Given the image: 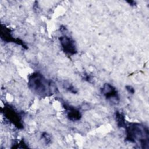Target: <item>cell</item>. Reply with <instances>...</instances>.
Here are the masks:
<instances>
[{"label": "cell", "mask_w": 149, "mask_h": 149, "mask_svg": "<svg viewBox=\"0 0 149 149\" xmlns=\"http://www.w3.org/2000/svg\"><path fill=\"white\" fill-rule=\"evenodd\" d=\"M27 85L34 94L41 98L50 97L58 92L55 83L39 72H34L29 76Z\"/></svg>", "instance_id": "6da1fadb"}, {"label": "cell", "mask_w": 149, "mask_h": 149, "mask_svg": "<svg viewBox=\"0 0 149 149\" xmlns=\"http://www.w3.org/2000/svg\"><path fill=\"white\" fill-rule=\"evenodd\" d=\"M126 141L133 143H138L142 148H148L149 132L147 126L138 123H126Z\"/></svg>", "instance_id": "7a4b0ae2"}, {"label": "cell", "mask_w": 149, "mask_h": 149, "mask_svg": "<svg viewBox=\"0 0 149 149\" xmlns=\"http://www.w3.org/2000/svg\"><path fill=\"white\" fill-rule=\"evenodd\" d=\"M2 112L5 118L16 128L19 129L23 128L22 115L14 107L9 104H5L2 108Z\"/></svg>", "instance_id": "3957f363"}, {"label": "cell", "mask_w": 149, "mask_h": 149, "mask_svg": "<svg viewBox=\"0 0 149 149\" xmlns=\"http://www.w3.org/2000/svg\"><path fill=\"white\" fill-rule=\"evenodd\" d=\"M101 93L112 105H116L120 101L119 95L117 89L109 83H105L101 88Z\"/></svg>", "instance_id": "277c9868"}, {"label": "cell", "mask_w": 149, "mask_h": 149, "mask_svg": "<svg viewBox=\"0 0 149 149\" xmlns=\"http://www.w3.org/2000/svg\"><path fill=\"white\" fill-rule=\"evenodd\" d=\"M63 51L68 55H74L77 52L76 45L74 40L67 34H63L59 38Z\"/></svg>", "instance_id": "5b68a950"}, {"label": "cell", "mask_w": 149, "mask_h": 149, "mask_svg": "<svg viewBox=\"0 0 149 149\" xmlns=\"http://www.w3.org/2000/svg\"><path fill=\"white\" fill-rule=\"evenodd\" d=\"M1 38L3 41L6 42H13L16 44L21 45L23 48H27V46L24 43V42L19 38H16L13 37L10 30L3 24H1Z\"/></svg>", "instance_id": "8992f818"}, {"label": "cell", "mask_w": 149, "mask_h": 149, "mask_svg": "<svg viewBox=\"0 0 149 149\" xmlns=\"http://www.w3.org/2000/svg\"><path fill=\"white\" fill-rule=\"evenodd\" d=\"M63 107L65 109L66 117L69 120L76 122L81 119V113L78 108L65 102L63 103Z\"/></svg>", "instance_id": "52a82bcc"}, {"label": "cell", "mask_w": 149, "mask_h": 149, "mask_svg": "<svg viewBox=\"0 0 149 149\" xmlns=\"http://www.w3.org/2000/svg\"><path fill=\"white\" fill-rule=\"evenodd\" d=\"M115 118L118 126L119 127H124L126 122L125 116L122 112H120L118 111H116L115 113Z\"/></svg>", "instance_id": "ba28073f"}, {"label": "cell", "mask_w": 149, "mask_h": 149, "mask_svg": "<svg viewBox=\"0 0 149 149\" xmlns=\"http://www.w3.org/2000/svg\"><path fill=\"white\" fill-rule=\"evenodd\" d=\"M64 87L68 90L69 91V92L72 93H73V94H76V93H77V89L72 84H70V83H65L64 84Z\"/></svg>", "instance_id": "9c48e42d"}, {"label": "cell", "mask_w": 149, "mask_h": 149, "mask_svg": "<svg viewBox=\"0 0 149 149\" xmlns=\"http://www.w3.org/2000/svg\"><path fill=\"white\" fill-rule=\"evenodd\" d=\"M41 138L43 139V140L44 141V142L46 144H48L51 143V136L46 132H44L41 134Z\"/></svg>", "instance_id": "30bf717a"}, {"label": "cell", "mask_w": 149, "mask_h": 149, "mask_svg": "<svg viewBox=\"0 0 149 149\" xmlns=\"http://www.w3.org/2000/svg\"><path fill=\"white\" fill-rule=\"evenodd\" d=\"M125 88H126V90L128 91V93L129 94H133L134 93V88L132 86H126L125 87Z\"/></svg>", "instance_id": "8fae6325"}, {"label": "cell", "mask_w": 149, "mask_h": 149, "mask_svg": "<svg viewBox=\"0 0 149 149\" xmlns=\"http://www.w3.org/2000/svg\"><path fill=\"white\" fill-rule=\"evenodd\" d=\"M84 79H85L86 81H87L88 82H91V77L90 75H88V74H86V76H85V77H84Z\"/></svg>", "instance_id": "7c38bea8"}, {"label": "cell", "mask_w": 149, "mask_h": 149, "mask_svg": "<svg viewBox=\"0 0 149 149\" xmlns=\"http://www.w3.org/2000/svg\"><path fill=\"white\" fill-rule=\"evenodd\" d=\"M131 6H133V5H135L136 4V2L133 1H127Z\"/></svg>", "instance_id": "4fadbf2b"}]
</instances>
